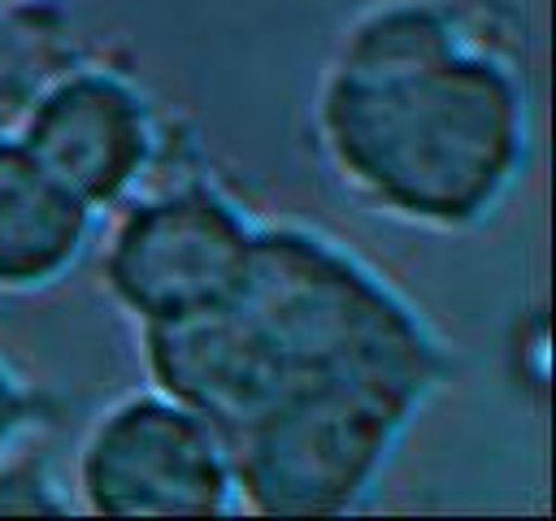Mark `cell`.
Here are the masks:
<instances>
[{"label":"cell","instance_id":"obj_1","mask_svg":"<svg viewBox=\"0 0 556 521\" xmlns=\"http://www.w3.org/2000/svg\"><path fill=\"white\" fill-rule=\"evenodd\" d=\"M313 139L365 208L456 234L517 191L530 96L517 61L452 0H369L317 74Z\"/></svg>","mask_w":556,"mask_h":521},{"label":"cell","instance_id":"obj_2","mask_svg":"<svg viewBox=\"0 0 556 521\" xmlns=\"http://www.w3.org/2000/svg\"><path fill=\"white\" fill-rule=\"evenodd\" d=\"M152 386L230 439L282 395L382 365L452 356L426 313L343 239L304 221H261L243 291L191 321L139 330Z\"/></svg>","mask_w":556,"mask_h":521},{"label":"cell","instance_id":"obj_3","mask_svg":"<svg viewBox=\"0 0 556 521\" xmlns=\"http://www.w3.org/2000/svg\"><path fill=\"white\" fill-rule=\"evenodd\" d=\"M447 378L443 365H382L282 395L226 439L239 512L348 517L365 508Z\"/></svg>","mask_w":556,"mask_h":521},{"label":"cell","instance_id":"obj_4","mask_svg":"<svg viewBox=\"0 0 556 521\" xmlns=\"http://www.w3.org/2000/svg\"><path fill=\"white\" fill-rule=\"evenodd\" d=\"M256 230L261 221L208 178L135 191L104 234V291L139 330L204 317L243 291Z\"/></svg>","mask_w":556,"mask_h":521},{"label":"cell","instance_id":"obj_5","mask_svg":"<svg viewBox=\"0 0 556 521\" xmlns=\"http://www.w3.org/2000/svg\"><path fill=\"white\" fill-rule=\"evenodd\" d=\"M74 508L96 517H230L239 512L226 439L208 417L143 382L104 404L70 465Z\"/></svg>","mask_w":556,"mask_h":521},{"label":"cell","instance_id":"obj_6","mask_svg":"<svg viewBox=\"0 0 556 521\" xmlns=\"http://www.w3.org/2000/svg\"><path fill=\"white\" fill-rule=\"evenodd\" d=\"M17 139L100 217L148 187L161 161V122L139 82L117 69H65L35 91Z\"/></svg>","mask_w":556,"mask_h":521},{"label":"cell","instance_id":"obj_7","mask_svg":"<svg viewBox=\"0 0 556 521\" xmlns=\"http://www.w3.org/2000/svg\"><path fill=\"white\" fill-rule=\"evenodd\" d=\"M100 213L48 174L17 130H0V295H35L87 256Z\"/></svg>","mask_w":556,"mask_h":521},{"label":"cell","instance_id":"obj_8","mask_svg":"<svg viewBox=\"0 0 556 521\" xmlns=\"http://www.w3.org/2000/svg\"><path fill=\"white\" fill-rule=\"evenodd\" d=\"M0 512H74L70 482L26 443L0 456Z\"/></svg>","mask_w":556,"mask_h":521},{"label":"cell","instance_id":"obj_9","mask_svg":"<svg viewBox=\"0 0 556 521\" xmlns=\"http://www.w3.org/2000/svg\"><path fill=\"white\" fill-rule=\"evenodd\" d=\"M35 421H39V399H35L30 382L13 369V360L0 352V456L9 447L26 443Z\"/></svg>","mask_w":556,"mask_h":521},{"label":"cell","instance_id":"obj_10","mask_svg":"<svg viewBox=\"0 0 556 521\" xmlns=\"http://www.w3.org/2000/svg\"><path fill=\"white\" fill-rule=\"evenodd\" d=\"M26 4H52V0H0V9H26Z\"/></svg>","mask_w":556,"mask_h":521}]
</instances>
